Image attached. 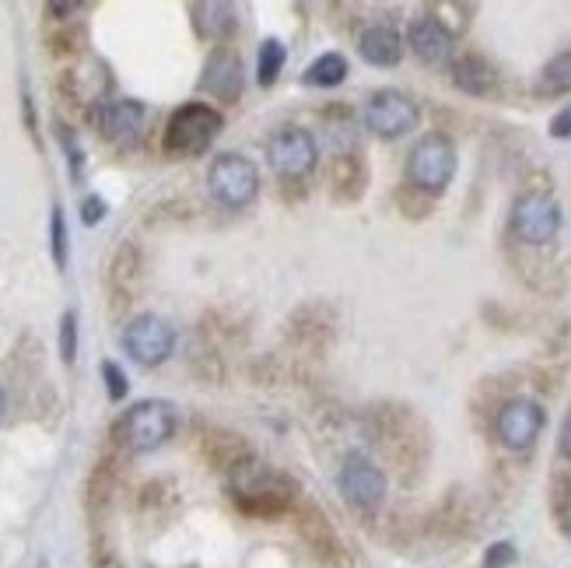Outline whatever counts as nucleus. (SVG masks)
I'll return each instance as SVG.
<instances>
[{"mask_svg":"<svg viewBox=\"0 0 571 568\" xmlns=\"http://www.w3.org/2000/svg\"><path fill=\"white\" fill-rule=\"evenodd\" d=\"M348 78V61L340 53H322L319 61L306 70V81L312 88H337Z\"/></svg>","mask_w":571,"mask_h":568,"instance_id":"18","label":"nucleus"},{"mask_svg":"<svg viewBox=\"0 0 571 568\" xmlns=\"http://www.w3.org/2000/svg\"><path fill=\"white\" fill-rule=\"evenodd\" d=\"M61 358L67 365L78 358V319H74V313L61 319Z\"/></svg>","mask_w":571,"mask_h":568,"instance_id":"21","label":"nucleus"},{"mask_svg":"<svg viewBox=\"0 0 571 568\" xmlns=\"http://www.w3.org/2000/svg\"><path fill=\"white\" fill-rule=\"evenodd\" d=\"M4 407H8V396H4V390H0V414H4Z\"/></svg>","mask_w":571,"mask_h":568,"instance_id":"30","label":"nucleus"},{"mask_svg":"<svg viewBox=\"0 0 571 568\" xmlns=\"http://www.w3.org/2000/svg\"><path fill=\"white\" fill-rule=\"evenodd\" d=\"M200 88L211 91L215 99H221V102H235L239 91H242V64H239V56L228 53V50H218L211 61H207V67H204Z\"/></svg>","mask_w":571,"mask_h":568,"instance_id":"14","label":"nucleus"},{"mask_svg":"<svg viewBox=\"0 0 571 568\" xmlns=\"http://www.w3.org/2000/svg\"><path fill=\"white\" fill-rule=\"evenodd\" d=\"M81 218H85V225H99L106 218V200L102 197H88L81 204Z\"/></svg>","mask_w":571,"mask_h":568,"instance_id":"25","label":"nucleus"},{"mask_svg":"<svg viewBox=\"0 0 571 568\" xmlns=\"http://www.w3.org/2000/svg\"><path fill=\"white\" fill-rule=\"evenodd\" d=\"M221 112L204 106V102H189L173 112V120L165 127V151L168 155H204L207 148L215 144L221 134Z\"/></svg>","mask_w":571,"mask_h":568,"instance_id":"2","label":"nucleus"},{"mask_svg":"<svg viewBox=\"0 0 571 568\" xmlns=\"http://www.w3.org/2000/svg\"><path fill=\"white\" fill-rule=\"evenodd\" d=\"M197 14V29L211 40H224L235 29V8L232 4H194L189 8Z\"/></svg>","mask_w":571,"mask_h":568,"instance_id":"16","label":"nucleus"},{"mask_svg":"<svg viewBox=\"0 0 571 568\" xmlns=\"http://www.w3.org/2000/svg\"><path fill=\"white\" fill-rule=\"evenodd\" d=\"M410 50L421 56L425 64L439 67V64H449L452 56V32L439 22V18H417L410 25Z\"/></svg>","mask_w":571,"mask_h":568,"instance_id":"13","label":"nucleus"},{"mask_svg":"<svg viewBox=\"0 0 571 568\" xmlns=\"http://www.w3.org/2000/svg\"><path fill=\"white\" fill-rule=\"evenodd\" d=\"M232 491L250 513H281L288 505V484L260 460H242L232 470Z\"/></svg>","mask_w":571,"mask_h":568,"instance_id":"3","label":"nucleus"},{"mask_svg":"<svg viewBox=\"0 0 571 568\" xmlns=\"http://www.w3.org/2000/svg\"><path fill=\"white\" fill-rule=\"evenodd\" d=\"M207 186H211V197L228 207V211H242L245 204H253L256 189H260V173L250 159L242 155H218L211 173H207Z\"/></svg>","mask_w":571,"mask_h":568,"instance_id":"4","label":"nucleus"},{"mask_svg":"<svg viewBox=\"0 0 571 568\" xmlns=\"http://www.w3.org/2000/svg\"><path fill=\"white\" fill-rule=\"evenodd\" d=\"M340 495L358 509H375L386 499L383 470H378L369 457H361V452H351L344 467H340Z\"/></svg>","mask_w":571,"mask_h":568,"instance_id":"10","label":"nucleus"},{"mask_svg":"<svg viewBox=\"0 0 571 568\" xmlns=\"http://www.w3.org/2000/svg\"><path fill=\"white\" fill-rule=\"evenodd\" d=\"M561 452H564V460H571V414H568V422L561 428Z\"/></svg>","mask_w":571,"mask_h":568,"instance_id":"28","label":"nucleus"},{"mask_svg":"<svg viewBox=\"0 0 571 568\" xmlns=\"http://www.w3.org/2000/svg\"><path fill=\"white\" fill-rule=\"evenodd\" d=\"M284 61H288V50H284L277 40H266L260 46V56H256V70H260V85L263 88H271L277 78H281V70H284Z\"/></svg>","mask_w":571,"mask_h":568,"instance_id":"19","label":"nucleus"},{"mask_svg":"<svg viewBox=\"0 0 571 568\" xmlns=\"http://www.w3.org/2000/svg\"><path fill=\"white\" fill-rule=\"evenodd\" d=\"M505 561H512V547H508V544H498V547H491V555H487V565L494 568V565H505Z\"/></svg>","mask_w":571,"mask_h":568,"instance_id":"27","label":"nucleus"},{"mask_svg":"<svg viewBox=\"0 0 571 568\" xmlns=\"http://www.w3.org/2000/svg\"><path fill=\"white\" fill-rule=\"evenodd\" d=\"M95 123L99 130L117 144H130L141 138L144 130V106L133 102V99H117V102H106L95 112Z\"/></svg>","mask_w":571,"mask_h":568,"instance_id":"12","label":"nucleus"},{"mask_svg":"<svg viewBox=\"0 0 571 568\" xmlns=\"http://www.w3.org/2000/svg\"><path fill=\"white\" fill-rule=\"evenodd\" d=\"M61 141H64V151H67V159H70V173H74V179H81V176H85V151L78 148V141H74L70 130H61Z\"/></svg>","mask_w":571,"mask_h":568,"instance_id":"24","label":"nucleus"},{"mask_svg":"<svg viewBox=\"0 0 571 568\" xmlns=\"http://www.w3.org/2000/svg\"><path fill=\"white\" fill-rule=\"evenodd\" d=\"M550 134L554 138H571V106H564L554 120H550Z\"/></svg>","mask_w":571,"mask_h":568,"instance_id":"26","label":"nucleus"},{"mask_svg":"<svg viewBox=\"0 0 571 568\" xmlns=\"http://www.w3.org/2000/svg\"><path fill=\"white\" fill-rule=\"evenodd\" d=\"M176 407L168 401H141L133 404L120 425H117V439L130 449V452H151L165 446L176 432Z\"/></svg>","mask_w":571,"mask_h":568,"instance_id":"1","label":"nucleus"},{"mask_svg":"<svg viewBox=\"0 0 571 568\" xmlns=\"http://www.w3.org/2000/svg\"><path fill=\"white\" fill-rule=\"evenodd\" d=\"M53 260L56 267H67V225L61 207H53Z\"/></svg>","mask_w":571,"mask_h":568,"instance_id":"22","label":"nucleus"},{"mask_svg":"<svg viewBox=\"0 0 571 568\" xmlns=\"http://www.w3.org/2000/svg\"><path fill=\"white\" fill-rule=\"evenodd\" d=\"M266 155H271V165L277 168V176L298 179V176L312 173L319 151H316V141H312L309 130L284 127V130H277V134L271 138V144H266Z\"/></svg>","mask_w":571,"mask_h":568,"instance_id":"8","label":"nucleus"},{"mask_svg":"<svg viewBox=\"0 0 571 568\" xmlns=\"http://www.w3.org/2000/svg\"><path fill=\"white\" fill-rule=\"evenodd\" d=\"M543 428V411L540 404H532V401H512L502 407L498 414V435H502V443L508 449H529L532 443H537V435Z\"/></svg>","mask_w":571,"mask_h":568,"instance_id":"11","label":"nucleus"},{"mask_svg":"<svg viewBox=\"0 0 571 568\" xmlns=\"http://www.w3.org/2000/svg\"><path fill=\"white\" fill-rule=\"evenodd\" d=\"M365 123L378 138H404L417 123V106L404 91H375L372 102L365 106Z\"/></svg>","mask_w":571,"mask_h":568,"instance_id":"9","label":"nucleus"},{"mask_svg":"<svg viewBox=\"0 0 571 568\" xmlns=\"http://www.w3.org/2000/svg\"><path fill=\"white\" fill-rule=\"evenodd\" d=\"M358 50L372 67H393L399 64V56H404V43H399V35L389 25H372L361 32Z\"/></svg>","mask_w":571,"mask_h":568,"instance_id":"15","label":"nucleus"},{"mask_svg":"<svg viewBox=\"0 0 571 568\" xmlns=\"http://www.w3.org/2000/svg\"><path fill=\"white\" fill-rule=\"evenodd\" d=\"M564 534L571 537V509H568V513H564Z\"/></svg>","mask_w":571,"mask_h":568,"instance_id":"29","label":"nucleus"},{"mask_svg":"<svg viewBox=\"0 0 571 568\" xmlns=\"http://www.w3.org/2000/svg\"><path fill=\"white\" fill-rule=\"evenodd\" d=\"M455 85L470 95H487L494 88V70L481 61V56H463L460 64H455Z\"/></svg>","mask_w":571,"mask_h":568,"instance_id":"17","label":"nucleus"},{"mask_svg":"<svg viewBox=\"0 0 571 568\" xmlns=\"http://www.w3.org/2000/svg\"><path fill=\"white\" fill-rule=\"evenodd\" d=\"M407 176L414 186L428 189V194H442L449 179L455 176V148L442 134H428L410 148Z\"/></svg>","mask_w":571,"mask_h":568,"instance_id":"5","label":"nucleus"},{"mask_svg":"<svg viewBox=\"0 0 571 568\" xmlns=\"http://www.w3.org/2000/svg\"><path fill=\"white\" fill-rule=\"evenodd\" d=\"M512 229L523 242H532V245H543L558 236L561 229V207L558 200L543 194V189H532V194H523L512 207Z\"/></svg>","mask_w":571,"mask_h":568,"instance_id":"7","label":"nucleus"},{"mask_svg":"<svg viewBox=\"0 0 571 568\" xmlns=\"http://www.w3.org/2000/svg\"><path fill=\"white\" fill-rule=\"evenodd\" d=\"M123 348H127V354L138 365L155 369V365L165 362L168 354H173V348H176V330L168 327L162 316H151V313L133 316L130 324H127V330H123Z\"/></svg>","mask_w":571,"mask_h":568,"instance_id":"6","label":"nucleus"},{"mask_svg":"<svg viewBox=\"0 0 571 568\" xmlns=\"http://www.w3.org/2000/svg\"><path fill=\"white\" fill-rule=\"evenodd\" d=\"M543 91H571V53H561L543 70Z\"/></svg>","mask_w":571,"mask_h":568,"instance_id":"20","label":"nucleus"},{"mask_svg":"<svg viewBox=\"0 0 571 568\" xmlns=\"http://www.w3.org/2000/svg\"><path fill=\"white\" fill-rule=\"evenodd\" d=\"M102 379H106V390L112 401H123L127 396V375L117 362H102Z\"/></svg>","mask_w":571,"mask_h":568,"instance_id":"23","label":"nucleus"}]
</instances>
